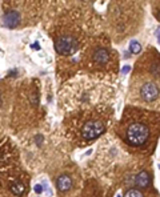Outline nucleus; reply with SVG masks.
I'll use <instances>...</instances> for the list:
<instances>
[{"instance_id":"f257e3e1","label":"nucleus","mask_w":160,"mask_h":197,"mask_svg":"<svg viewBox=\"0 0 160 197\" xmlns=\"http://www.w3.org/2000/svg\"><path fill=\"white\" fill-rule=\"evenodd\" d=\"M116 133L136 153L154 151L160 133V115L136 107H127L116 127Z\"/></svg>"},{"instance_id":"f03ea898","label":"nucleus","mask_w":160,"mask_h":197,"mask_svg":"<svg viewBox=\"0 0 160 197\" xmlns=\"http://www.w3.org/2000/svg\"><path fill=\"white\" fill-rule=\"evenodd\" d=\"M130 100L147 108H160V53L154 48L138 60L130 84Z\"/></svg>"},{"instance_id":"7ed1b4c3","label":"nucleus","mask_w":160,"mask_h":197,"mask_svg":"<svg viewBox=\"0 0 160 197\" xmlns=\"http://www.w3.org/2000/svg\"><path fill=\"white\" fill-rule=\"evenodd\" d=\"M76 135L84 141L98 139L107 128L104 117L99 113L80 115V121L76 123Z\"/></svg>"},{"instance_id":"20e7f679","label":"nucleus","mask_w":160,"mask_h":197,"mask_svg":"<svg viewBox=\"0 0 160 197\" xmlns=\"http://www.w3.org/2000/svg\"><path fill=\"white\" fill-rule=\"evenodd\" d=\"M88 61L91 67L98 71L106 69L112 63V53L107 47L104 45H95L88 52Z\"/></svg>"},{"instance_id":"39448f33","label":"nucleus","mask_w":160,"mask_h":197,"mask_svg":"<svg viewBox=\"0 0 160 197\" xmlns=\"http://www.w3.org/2000/svg\"><path fill=\"white\" fill-rule=\"evenodd\" d=\"M55 48L60 55H70L79 48V40L70 33L62 35L55 40Z\"/></svg>"},{"instance_id":"423d86ee","label":"nucleus","mask_w":160,"mask_h":197,"mask_svg":"<svg viewBox=\"0 0 160 197\" xmlns=\"http://www.w3.org/2000/svg\"><path fill=\"white\" fill-rule=\"evenodd\" d=\"M72 185H74V180L68 175L60 176L58 179V181H56V187H58V189L60 192H68L72 188Z\"/></svg>"},{"instance_id":"0eeeda50","label":"nucleus","mask_w":160,"mask_h":197,"mask_svg":"<svg viewBox=\"0 0 160 197\" xmlns=\"http://www.w3.org/2000/svg\"><path fill=\"white\" fill-rule=\"evenodd\" d=\"M136 184H138L140 188H147L151 185V179H150L147 172H142V173L138 175V177H136Z\"/></svg>"},{"instance_id":"6e6552de","label":"nucleus","mask_w":160,"mask_h":197,"mask_svg":"<svg viewBox=\"0 0 160 197\" xmlns=\"http://www.w3.org/2000/svg\"><path fill=\"white\" fill-rule=\"evenodd\" d=\"M11 192L16 196H22L26 192V185L20 181V180H16V181H12L11 184Z\"/></svg>"},{"instance_id":"1a4fd4ad","label":"nucleus","mask_w":160,"mask_h":197,"mask_svg":"<svg viewBox=\"0 0 160 197\" xmlns=\"http://www.w3.org/2000/svg\"><path fill=\"white\" fill-rule=\"evenodd\" d=\"M130 51L132 52V53L138 55V53L142 52V45H140L136 40H134V41H131V44H130Z\"/></svg>"},{"instance_id":"9d476101","label":"nucleus","mask_w":160,"mask_h":197,"mask_svg":"<svg viewBox=\"0 0 160 197\" xmlns=\"http://www.w3.org/2000/svg\"><path fill=\"white\" fill-rule=\"evenodd\" d=\"M154 15L158 18V20L160 22V0H159V3H156L154 6Z\"/></svg>"},{"instance_id":"9b49d317","label":"nucleus","mask_w":160,"mask_h":197,"mask_svg":"<svg viewBox=\"0 0 160 197\" xmlns=\"http://www.w3.org/2000/svg\"><path fill=\"white\" fill-rule=\"evenodd\" d=\"M124 196H143V193L139 191H135V189H130L124 193Z\"/></svg>"},{"instance_id":"f8f14e48","label":"nucleus","mask_w":160,"mask_h":197,"mask_svg":"<svg viewBox=\"0 0 160 197\" xmlns=\"http://www.w3.org/2000/svg\"><path fill=\"white\" fill-rule=\"evenodd\" d=\"M35 192L36 193H42V185H36L35 187Z\"/></svg>"},{"instance_id":"ddd939ff","label":"nucleus","mask_w":160,"mask_h":197,"mask_svg":"<svg viewBox=\"0 0 160 197\" xmlns=\"http://www.w3.org/2000/svg\"><path fill=\"white\" fill-rule=\"evenodd\" d=\"M128 71H130V67H128V65H126V67L123 68V73H127Z\"/></svg>"},{"instance_id":"4468645a","label":"nucleus","mask_w":160,"mask_h":197,"mask_svg":"<svg viewBox=\"0 0 160 197\" xmlns=\"http://www.w3.org/2000/svg\"><path fill=\"white\" fill-rule=\"evenodd\" d=\"M159 43H160V37H159Z\"/></svg>"}]
</instances>
